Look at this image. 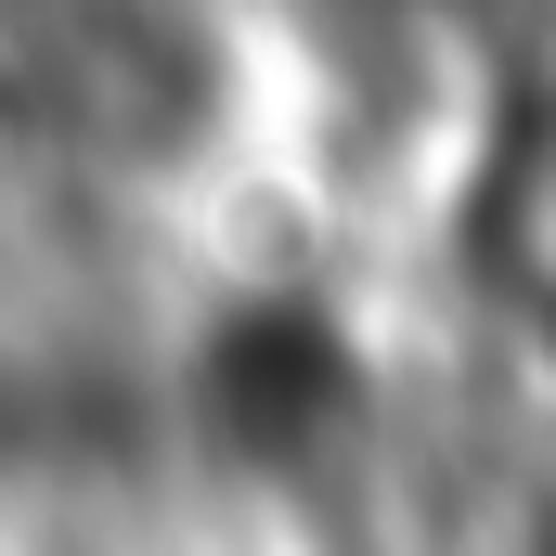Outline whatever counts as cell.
I'll return each instance as SVG.
<instances>
[{"instance_id":"obj_1","label":"cell","mask_w":556,"mask_h":556,"mask_svg":"<svg viewBox=\"0 0 556 556\" xmlns=\"http://www.w3.org/2000/svg\"><path fill=\"white\" fill-rule=\"evenodd\" d=\"M207 389H220V427H247V440H311L350 402V350L311 311H247V324H220Z\"/></svg>"}]
</instances>
